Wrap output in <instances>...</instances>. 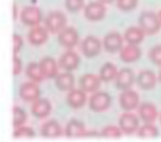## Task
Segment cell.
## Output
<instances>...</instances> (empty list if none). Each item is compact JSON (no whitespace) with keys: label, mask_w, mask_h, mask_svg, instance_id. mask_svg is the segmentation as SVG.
<instances>
[{"label":"cell","mask_w":161,"mask_h":142,"mask_svg":"<svg viewBox=\"0 0 161 142\" xmlns=\"http://www.w3.org/2000/svg\"><path fill=\"white\" fill-rule=\"evenodd\" d=\"M139 27L143 30L147 36H153L158 33L161 29V22L159 20L158 14L152 11H145L140 14L138 19Z\"/></svg>","instance_id":"1"},{"label":"cell","mask_w":161,"mask_h":142,"mask_svg":"<svg viewBox=\"0 0 161 142\" xmlns=\"http://www.w3.org/2000/svg\"><path fill=\"white\" fill-rule=\"evenodd\" d=\"M112 105V96L106 91H95L88 99V107L94 112H104Z\"/></svg>","instance_id":"3"},{"label":"cell","mask_w":161,"mask_h":142,"mask_svg":"<svg viewBox=\"0 0 161 142\" xmlns=\"http://www.w3.org/2000/svg\"><path fill=\"white\" fill-rule=\"evenodd\" d=\"M139 0H116L117 8L124 12L132 11L137 8Z\"/></svg>","instance_id":"32"},{"label":"cell","mask_w":161,"mask_h":142,"mask_svg":"<svg viewBox=\"0 0 161 142\" xmlns=\"http://www.w3.org/2000/svg\"><path fill=\"white\" fill-rule=\"evenodd\" d=\"M58 41L61 46L67 50L73 49L80 42L78 32L73 27H66L58 34Z\"/></svg>","instance_id":"10"},{"label":"cell","mask_w":161,"mask_h":142,"mask_svg":"<svg viewBox=\"0 0 161 142\" xmlns=\"http://www.w3.org/2000/svg\"><path fill=\"white\" fill-rule=\"evenodd\" d=\"M159 111L152 102H141L138 107V116L143 123H153L159 118Z\"/></svg>","instance_id":"14"},{"label":"cell","mask_w":161,"mask_h":142,"mask_svg":"<svg viewBox=\"0 0 161 142\" xmlns=\"http://www.w3.org/2000/svg\"><path fill=\"white\" fill-rule=\"evenodd\" d=\"M105 3H101V1H92L87 6L84 7V16L88 21H101L105 18L107 9L105 7Z\"/></svg>","instance_id":"7"},{"label":"cell","mask_w":161,"mask_h":142,"mask_svg":"<svg viewBox=\"0 0 161 142\" xmlns=\"http://www.w3.org/2000/svg\"><path fill=\"white\" fill-rule=\"evenodd\" d=\"M12 9H14V20H17L18 19V7H17L16 3H14V6H12Z\"/></svg>","instance_id":"37"},{"label":"cell","mask_w":161,"mask_h":142,"mask_svg":"<svg viewBox=\"0 0 161 142\" xmlns=\"http://www.w3.org/2000/svg\"><path fill=\"white\" fill-rule=\"evenodd\" d=\"M124 36L118 32H109L103 40V46L108 53H118L124 46Z\"/></svg>","instance_id":"11"},{"label":"cell","mask_w":161,"mask_h":142,"mask_svg":"<svg viewBox=\"0 0 161 142\" xmlns=\"http://www.w3.org/2000/svg\"><path fill=\"white\" fill-rule=\"evenodd\" d=\"M65 8L71 14H76L84 8V0H65Z\"/></svg>","instance_id":"33"},{"label":"cell","mask_w":161,"mask_h":142,"mask_svg":"<svg viewBox=\"0 0 161 142\" xmlns=\"http://www.w3.org/2000/svg\"><path fill=\"white\" fill-rule=\"evenodd\" d=\"M158 17H159V20H160V22H161V10H160V11H159Z\"/></svg>","instance_id":"40"},{"label":"cell","mask_w":161,"mask_h":142,"mask_svg":"<svg viewBox=\"0 0 161 142\" xmlns=\"http://www.w3.org/2000/svg\"><path fill=\"white\" fill-rule=\"evenodd\" d=\"M159 120H160V123H161V112H160V115H159Z\"/></svg>","instance_id":"41"},{"label":"cell","mask_w":161,"mask_h":142,"mask_svg":"<svg viewBox=\"0 0 161 142\" xmlns=\"http://www.w3.org/2000/svg\"><path fill=\"white\" fill-rule=\"evenodd\" d=\"M146 33L143 32V30L140 27H136V25H132L129 27L124 33V39H125V42L129 43V44H137L139 45L143 41Z\"/></svg>","instance_id":"25"},{"label":"cell","mask_w":161,"mask_h":142,"mask_svg":"<svg viewBox=\"0 0 161 142\" xmlns=\"http://www.w3.org/2000/svg\"><path fill=\"white\" fill-rule=\"evenodd\" d=\"M137 134L141 139H153L159 135V130L153 123H143L139 127Z\"/></svg>","instance_id":"28"},{"label":"cell","mask_w":161,"mask_h":142,"mask_svg":"<svg viewBox=\"0 0 161 142\" xmlns=\"http://www.w3.org/2000/svg\"><path fill=\"white\" fill-rule=\"evenodd\" d=\"M158 80H159V83L161 84V69H160V72H159V75H158Z\"/></svg>","instance_id":"39"},{"label":"cell","mask_w":161,"mask_h":142,"mask_svg":"<svg viewBox=\"0 0 161 142\" xmlns=\"http://www.w3.org/2000/svg\"><path fill=\"white\" fill-rule=\"evenodd\" d=\"M19 97L25 102H33L40 98V87L38 83L30 80L22 83L19 87Z\"/></svg>","instance_id":"9"},{"label":"cell","mask_w":161,"mask_h":142,"mask_svg":"<svg viewBox=\"0 0 161 142\" xmlns=\"http://www.w3.org/2000/svg\"><path fill=\"white\" fill-rule=\"evenodd\" d=\"M25 76H27L30 80H33V82H36V83H40L44 79V76H43L42 72H41L40 65L36 62H30L29 64L27 65Z\"/></svg>","instance_id":"27"},{"label":"cell","mask_w":161,"mask_h":142,"mask_svg":"<svg viewBox=\"0 0 161 142\" xmlns=\"http://www.w3.org/2000/svg\"><path fill=\"white\" fill-rule=\"evenodd\" d=\"M23 46V39L17 33L12 34V52L14 54H18Z\"/></svg>","instance_id":"35"},{"label":"cell","mask_w":161,"mask_h":142,"mask_svg":"<svg viewBox=\"0 0 161 142\" xmlns=\"http://www.w3.org/2000/svg\"><path fill=\"white\" fill-rule=\"evenodd\" d=\"M50 32L45 27H41V25H36L33 27L28 33V41L31 45L34 46H40V45L44 44L49 39Z\"/></svg>","instance_id":"19"},{"label":"cell","mask_w":161,"mask_h":142,"mask_svg":"<svg viewBox=\"0 0 161 142\" xmlns=\"http://www.w3.org/2000/svg\"><path fill=\"white\" fill-rule=\"evenodd\" d=\"M103 80L101 79L99 75H96V74H84L80 77V80H78V86L80 88H82L84 91L86 93H95L101 87V84Z\"/></svg>","instance_id":"15"},{"label":"cell","mask_w":161,"mask_h":142,"mask_svg":"<svg viewBox=\"0 0 161 142\" xmlns=\"http://www.w3.org/2000/svg\"><path fill=\"white\" fill-rule=\"evenodd\" d=\"M39 65H40L41 72H42L44 78L53 79L58 74V67L60 66H58V63H56V61L53 57L45 56V57L41 58Z\"/></svg>","instance_id":"21"},{"label":"cell","mask_w":161,"mask_h":142,"mask_svg":"<svg viewBox=\"0 0 161 142\" xmlns=\"http://www.w3.org/2000/svg\"><path fill=\"white\" fill-rule=\"evenodd\" d=\"M54 83L58 90L69 93L75 86V77L72 74V72L64 71L63 73H58L56 75V77L54 78Z\"/></svg>","instance_id":"22"},{"label":"cell","mask_w":161,"mask_h":142,"mask_svg":"<svg viewBox=\"0 0 161 142\" xmlns=\"http://www.w3.org/2000/svg\"><path fill=\"white\" fill-rule=\"evenodd\" d=\"M20 21L27 27H36L40 25L41 21H42V12H41L40 8L36 7V6H27L25 7L20 12Z\"/></svg>","instance_id":"4"},{"label":"cell","mask_w":161,"mask_h":142,"mask_svg":"<svg viewBox=\"0 0 161 142\" xmlns=\"http://www.w3.org/2000/svg\"><path fill=\"white\" fill-rule=\"evenodd\" d=\"M52 105L51 101L47 98H39L36 101L32 102L31 112L38 119H44L51 113Z\"/></svg>","instance_id":"20"},{"label":"cell","mask_w":161,"mask_h":142,"mask_svg":"<svg viewBox=\"0 0 161 142\" xmlns=\"http://www.w3.org/2000/svg\"><path fill=\"white\" fill-rule=\"evenodd\" d=\"M123 131H121L119 126H114V124H109V126L104 127L101 130L99 135L104 138H108V139H119L123 135Z\"/></svg>","instance_id":"29"},{"label":"cell","mask_w":161,"mask_h":142,"mask_svg":"<svg viewBox=\"0 0 161 142\" xmlns=\"http://www.w3.org/2000/svg\"><path fill=\"white\" fill-rule=\"evenodd\" d=\"M135 80H136V76H135L132 69L129 67H125L118 72L116 79H115V85L119 90L123 91L131 88Z\"/></svg>","instance_id":"16"},{"label":"cell","mask_w":161,"mask_h":142,"mask_svg":"<svg viewBox=\"0 0 161 142\" xmlns=\"http://www.w3.org/2000/svg\"><path fill=\"white\" fill-rule=\"evenodd\" d=\"M66 16L61 11L50 12L44 19V27L52 34H58L64 28H66Z\"/></svg>","instance_id":"2"},{"label":"cell","mask_w":161,"mask_h":142,"mask_svg":"<svg viewBox=\"0 0 161 142\" xmlns=\"http://www.w3.org/2000/svg\"><path fill=\"white\" fill-rule=\"evenodd\" d=\"M148 57L154 65L161 66V44L152 47L148 53Z\"/></svg>","instance_id":"34"},{"label":"cell","mask_w":161,"mask_h":142,"mask_svg":"<svg viewBox=\"0 0 161 142\" xmlns=\"http://www.w3.org/2000/svg\"><path fill=\"white\" fill-rule=\"evenodd\" d=\"M80 55L73 51L72 49L67 50L66 52L61 55L60 60H58V66L63 69V71L67 72H73L80 66Z\"/></svg>","instance_id":"12"},{"label":"cell","mask_w":161,"mask_h":142,"mask_svg":"<svg viewBox=\"0 0 161 142\" xmlns=\"http://www.w3.org/2000/svg\"><path fill=\"white\" fill-rule=\"evenodd\" d=\"M98 1H101V3H105V5H109V3H114V1H116V0H98Z\"/></svg>","instance_id":"38"},{"label":"cell","mask_w":161,"mask_h":142,"mask_svg":"<svg viewBox=\"0 0 161 142\" xmlns=\"http://www.w3.org/2000/svg\"><path fill=\"white\" fill-rule=\"evenodd\" d=\"M119 105L124 111H134L140 105V97L134 89H126L119 96Z\"/></svg>","instance_id":"6"},{"label":"cell","mask_w":161,"mask_h":142,"mask_svg":"<svg viewBox=\"0 0 161 142\" xmlns=\"http://www.w3.org/2000/svg\"><path fill=\"white\" fill-rule=\"evenodd\" d=\"M157 82H158V77L157 75L150 69H142L138 73L136 77V83L138 85L139 88L142 90H150L153 89L156 86Z\"/></svg>","instance_id":"17"},{"label":"cell","mask_w":161,"mask_h":142,"mask_svg":"<svg viewBox=\"0 0 161 142\" xmlns=\"http://www.w3.org/2000/svg\"><path fill=\"white\" fill-rule=\"evenodd\" d=\"M118 126L125 134H132L137 132L140 127V118L131 111H126L119 117Z\"/></svg>","instance_id":"5"},{"label":"cell","mask_w":161,"mask_h":142,"mask_svg":"<svg viewBox=\"0 0 161 142\" xmlns=\"http://www.w3.org/2000/svg\"><path fill=\"white\" fill-rule=\"evenodd\" d=\"M86 91H84L82 88H73L69 91L66 96V102L71 108L80 109L85 106L87 102V95Z\"/></svg>","instance_id":"18"},{"label":"cell","mask_w":161,"mask_h":142,"mask_svg":"<svg viewBox=\"0 0 161 142\" xmlns=\"http://www.w3.org/2000/svg\"><path fill=\"white\" fill-rule=\"evenodd\" d=\"M14 139H22V138H34L36 137V131L28 126H20L14 128V131L12 133Z\"/></svg>","instance_id":"31"},{"label":"cell","mask_w":161,"mask_h":142,"mask_svg":"<svg viewBox=\"0 0 161 142\" xmlns=\"http://www.w3.org/2000/svg\"><path fill=\"white\" fill-rule=\"evenodd\" d=\"M64 134L67 138H84L91 135L90 131L86 129L85 124L80 120L77 119H71L66 123L64 129Z\"/></svg>","instance_id":"13"},{"label":"cell","mask_w":161,"mask_h":142,"mask_svg":"<svg viewBox=\"0 0 161 142\" xmlns=\"http://www.w3.org/2000/svg\"><path fill=\"white\" fill-rule=\"evenodd\" d=\"M119 57L124 63H134L137 62L141 57V49L137 44H129L123 46L119 52Z\"/></svg>","instance_id":"23"},{"label":"cell","mask_w":161,"mask_h":142,"mask_svg":"<svg viewBox=\"0 0 161 142\" xmlns=\"http://www.w3.org/2000/svg\"><path fill=\"white\" fill-rule=\"evenodd\" d=\"M102 42L94 36H87L80 42V52L87 58H93L101 53Z\"/></svg>","instance_id":"8"},{"label":"cell","mask_w":161,"mask_h":142,"mask_svg":"<svg viewBox=\"0 0 161 142\" xmlns=\"http://www.w3.org/2000/svg\"><path fill=\"white\" fill-rule=\"evenodd\" d=\"M22 68L23 64L21 58L18 56V54H14V57H12V74L14 76H18L22 72Z\"/></svg>","instance_id":"36"},{"label":"cell","mask_w":161,"mask_h":142,"mask_svg":"<svg viewBox=\"0 0 161 142\" xmlns=\"http://www.w3.org/2000/svg\"><path fill=\"white\" fill-rule=\"evenodd\" d=\"M12 113H14V118H12V124H14V128L17 127L23 126L25 122L28 119V115L25 112V109H22L21 107L14 106L12 109Z\"/></svg>","instance_id":"30"},{"label":"cell","mask_w":161,"mask_h":142,"mask_svg":"<svg viewBox=\"0 0 161 142\" xmlns=\"http://www.w3.org/2000/svg\"><path fill=\"white\" fill-rule=\"evenodd\" d=\"M63 128L56 120H49L41 127V135L43 138H58L63 134Z\"/></svg>","instance_id":"24"},{"label":"cell","mask_w":161,"mask_h":142,"mask_svg":"<svg viewBox=\"0 0 161 142\" xmlns=\"http://www.w3.org/2000/svg\"><path fill=\"white\" fill-rule=\"evenodd\" d=\"M118 72L119 71H118V68H117L116 65L113 64V63H110V62H107L101 67L98 75L104 83H110V82H113V80L116 79Z\"/></svg>","instance_id":"26"}]
</instances>
